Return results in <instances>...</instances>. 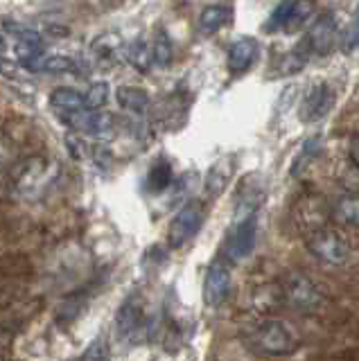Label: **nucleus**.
<instances>
[{"label":"nucleus","instance_id":"nucleus-1","mask_svg":"<svg viewBox=\"0 0 359 361\" xmlns=\"http://www.w3.org/2000/svg\"><path fill=\"white\" fill-rule=\"evenodd\" d=\"M298 334L280 319H264L255 323L249 334V345L260 355H289L298 348Z\"/></svg>","mask_w":359,"mask_h":361},{"label":"nucleus","instance_id":"nucleus-2","mask_svg":"<svg viewBox=\"0 0 359 361\" xmlns=\"http://www.w3.org/2000/svg\"><path fill=\"white\" fill-rule=\"evenodd\" d=\"M280 296H283V302L289 310L300 314L317 312L321 305L319 287L310 278L298 274V271H291V274L283 278V282H280Z\"/></svg>","mask_w":359,"mask_h":361},{"label":"nucleus","instance_id":"nucleus-3","mask_svg":"<svg viewBox=\"0 0 359 361\" xmlns=\"http://www.w3.org/2000/svg\"><path fill=\"white\" fill-rule=\"evenodd\" d=\"M305 246L319 262L330 264V267H341L351 259V246H348L343 237L339 233H334L332 228H317L308 233Z\"/></svg>","mask_w":359,"mask_h":361},{"label":"nucleus","instance_id":"nucleus-4","mask_svg":"<svg viewBox=\"0 0 359 361\" xmlns=\"http://www.w3.org/2000/svg\"><path fill=\"white\" fill-rule=\"evenodd\" d=\"M334 41H336V18L332 11H328V14H321L308 27L305 39L298 43L296 52L308 61L310 54H319V56L328 54L332 50Z\"/></svg>","mask_w":359,"mask_h":361},{"label":"nucleus","instance_id":"nucleus-5","mask_svg":"<svg viewBox=\"0 0 359 361\" xmlns=\"http://www.w3.org/2000/svg\"><path fill=\"white\" fill-rule=\"evenodd\" d=\"M255 235H257V217L233 221V228L229 231L226 242L221 246V257L226 259L229 264L242 262V259H246L253 251Z\"/></svg>","mask_w":359,"mask_h":361},{"label":"nucleus","instance_id":"nucleus-6","mask_svg":"<svg viewBox=\"0 0 359 361\" xmlns=\"http://www.w3.org/2000/svg\"><path fill=\"white\" fill-rule=\"evenodd\" d=\"M201 224H204V210L197 203L183 206L174 214L170 228H167V244H170V248H183L188 242H193L201 228Z\"/></svg>","mask_w":359,"mask_h":361},{"label":"nucleus","instance_id":"nucleus-7","mask_svg":"<svg viewBox=\"0 0 359 361\" xmlns=\"http://www.w3.org/2000/svg\"><path fill=\"white\" fill-rule=\"evenodd\" d=\"M231 287H233V276H231V264L224 257L215 259L204 278V302L208 307H221L224 302L231 296Z\"/></svg>","mask_w":359,"mask_h":361},{"label":"nucleus","instance_id":"nucleus-8","mask_svg":"<svg viewBox=\"0 0 359 361\" xmlns=\"http://www.w3.org/2000/svg\"><path fill=\"white\" fill-rule=\"evenodd\" d=\"M334 88L325 82H317L308 88L305 97L300 102V120L305 124H317L328 118V113L334 106Z\"/></svg>","mask_w":359,"mask_h":361},{"label":"nucleus","instance_id":"nucleus-9","mask_svg":"<svg viewBox=\"0 0 359 361\" xmlns=\"http://www.w3.org/2000/svg\"><path fill=\"white\" fill-rule=\"evenodd\" d=\"M312 16H314L312 0H289V3H283L276 9V14H272V23L267 25V30L283 27L285 32H298L303 25H308Z\"/></svg>","mask_w":359,"mask_h":361},{"label":"nucleus","instance_id":"nucleus-10","mask_svg":"<svg viewBox=\"0 0 359 361\" xmlns=\"http://www.w3.org/2000/svg\"><path fill=\"white\" fill-rule=\"evenodd\" d=\"M264 199V190L262 183L257 180L255 174H249L242 178L240 190L235 192V217L233 221H244V219H251L257 217V208Z\"/></svg>","mask_w":359,"mask_h":361},{"label":"nucleus","instance_id":"nucleus-11","mask_svg":"<svg viewBox=\"0 0 359 361\" xmlns=\"http://www.w3.org/2000/svg\"><path fill=\"white\" fill-rule=\"evenodd\" d=\"M116 330L122 338H136L145 330L142 302L136 296H131L122 302V307L116 314Z\"/></svg>","mask_w":359,"mask_h":361},{"label":"nucleus","instance_id":"nucleus-12","mask_svg":"<svg viewBox=\"0 0 359 361\" xmlns=\"http://www.w3.org/2000/svg\"><path fill=\"white\" fill-rule=\"evenodd\" d=\"M257 41L255 39H238L235 41L229 52H226V68L233 77H240L246 71H251V66L257 59Z\"/></svg>","mask_w":359,"mask_h":361},{"label":"nucleus","instance_id":"nucleus-13","mask_svg":"<svg viewBox=\"0 0 359 361\" xmlns=\"http://www.w3.org/2000/svg\"><path fill=\"white\" fill-rule=\"evenodd\" d=\"M330 217L334 224L346 226V228H359V195L346 192V195L334 197L330 203Z\"/></svg>","mask_w":359,"mask_h":361},{"label":"nucleus","instance_id":"nucleus-14","mask_svg":"<svg viewBox=\"0 0 359 361\" xmlns=\"http://www.w3.org/2000/svg\"><path fill=\"white\" fill-rule=\"evenodd\" d=\"M231 20H233V9L229 5H210L199 14L197 30L204 37H212V34H217L219 30L231 25Z\"/></svg>","mask_w":359,"mask_h":361},{"label":"nucleus","instance_id":"nucleus-15","mask_svg":"<svg viewBox=\"0 0 359 361\" xmlns=\"http://www.w3.org/2000/svg\"><path fill=\"white\" fill-rule=\"evenodd\" d=\"M20 66L28 73H71L75 71V61L66 54H48L43 52L39 56H32L28 61H20Z\"/></svg>","mask_w":359,"mask_h":361},{"label":"nucleus","instance_id":"nucleus-16","mask_svg":"<svg viewBox=\"0 0 359 361\" xmlns=\"http://www.w3.org/2000/svg\"><path fill=\"white\" fill-rule=\"evenodd\" d=\"M231 176H233V156H226V158H221V161H217L208 169V176H206L208 197L221 195L224 188H226V183L231 180Z\"/></svg>","mask_w":359,"mask_h":361},{"label":"nucleus","instance_id":"nucleus-17","mask_svg":"<svg viewBox=\"0 0 359 361\" xmlns=\"http://www.w3.org/2000/svg\"><path fill=\"white\" fill-rule=\"evenodd\" d=\"M118 104L131 113H145L150 109V93L140 86H120L116 90Z\"/></svg>","mask_w":359,"mask_h":361},{"label":"nucleus","instance_id":"nucleus-18","mask_svg":"<svg viewBox=\"0 0 359 361\" xmlns=\"http://www.w3.org/2000/svg\"><path fill=\"white\" fill-rule=\"evenodd\" d=\"M50 104L57 113H71V111H80L86 109V102L84 95L80 90L68 88V86H61V88H54L52 95H50Z\"/></svg>","mask_w":359,"mask_h":361},{"label":"nucleus","instance_id":"nucleus-19","mask_svg":"<svg viewBox=\"0 0 359 361\" xmlns=\"http://www.w3.org/2000/svg\"><path fill=\"white\" fill-rule=\"evenodd\" d=\"M172 183V165L165 161V158H159L147 174V190L150 192H163L167 185Z\"/></svg>","mask_w":359,"mask_h":361},{"label":"nucleus","instance_id":"nucleus-20","mask_svg":"<svg viewBox=\"0 0 359 361\" xmlns=\"http://www.w3.org/2000/svg\"><path fill=\"white\" fill-rule=\"evenodd\" d=\"M93 52L99 61L104 63H116V56L120 54V41L116 34H107V37H99L95 43H93Z\"/></svg>","mask_w":359,"mask_h":361},{"label":"nucleus","instance_id":"nucleus-21","mask_svg":"<svg viewBox=\"0 0 359 361\" xmlns=\"http://www.w3.org/2000/svg\"><path fill=\"white\" fill-rule=\"evenodd\" d=\"M127 59H129V63H131L133 68H136V71L147 73V71H150V66H152V61H154V52L147 48V43H145V41H136V43H131V45H129Z\"/></svg>","mask_w":359,"mask_h":361},{"label":"nucleus","instance_id":"nucleus-22","mask_svg":"<svg viewBox=\"0 0 359 361\" xmlns=\"http://www.w3.org/2000/svg\"><path fill=\"white\" fill-rule=\"evenodd\" d=\"M152 52H154V63H159L161 68H165V66H170V63H172L174 50H172V41H170V37H167L165 32H161L159 37H156Z\"/></svg>","mask_w":359,"mask_h":361},{"label":"nucleus","instance_id":"nucleus-23","mask_svg":"<svg viewBox=\"0 0 359 361\" xmlns=\"http://www.w3.org/2000/svg\"><path fill=\"white\" fill-rule=\"evenodd\" d=\"M84 102H86V109H102L107 102H109V84L107 82H95L88 86L86 95H84Z\"/></svg>","mask_w":359,"mask_h":361},{"label":"nucleus","instance_id":"nucleus-24","mask_svg":"<svg viewBox=\"0 0 359 361\" xmlns=\"http://www.w3.org/2000/svg\"><path fill=\"white\" fill-rule=\"evenodd\" d=\"M66 145H68V152H71V156L75 158V161H84V158H88V154H91V152H88L86 142L75 133L66 135Z\"/></svg>","mask_w":359,"mask_h":361},{"label":"nucleus","instance_id":"nucleus-25","mask_svg":"<svg viewBox=\"0 0 359 361\" xmlns=\"http://www.w3.org/2000/svg\"><path fill=\"white\" fill-rule=\"evenodd\" d=\"M109 357V348L107 343L102 341V338H97V341H93L91 345H88V350L82 355V359H107Z\"/></svg>","mask_w":359,"mask_h":361},{"label":"nucleus","instance_id":"nucleus-26","mask_svg":"<svg viewBox=\"0 0 359 361\" xmlns=\"http://www.w3.org/2000/svg\"><path fill=\"white\" fill-rule=\"evenodd\" d=\"M0 75L7 77V79H18L20 77V68L16 66V61L0 56Z\"/></svg>","mask_w":359,"mask_h":361},{"label":"nucleus","instance_id":"nucleus-27","mask_svg":"<svg viewBox=\"0 0 359 361\" xmlns=\"http://www.w3.org/2000/svg\"><path fill=\"white\" fill-rule=\"evenodd\" d=\"M348 156H351V163L357 167L359 172V135H353L351 145H348Z\"/></svg>","mask_w":359,"mask_h":361},{"label":"nucleus","instance_id":"nucleus-28","mask_svg":"<svg viewBox=\"0 0 359 361\" xmlns=\"http://www.w3.org/2000/svg\"><path fill=\"white\" fill-rule=\"evenodd\" d=\"M9 341H12V332H5L3 327H0V348H5Z\"/></svg>","mask_w":359,"mask_h":361},{"label":"nucleus","instance_id":"nucleus-29","mask_svg":"<svg viewBox=\"0 0 359 361\" xmlns=\"http://www.w3.org/2000/svg\"><path fill=\"white\" fill-rule=\"evenodd\" d=\"M353 43L359 45V20H357V25H355V30H353Z\"/></svg>","mask_w":359,"mask_h":361},{"label":"nucleus","instance_id":"nucleus-30","mask_svg":"<svg viewBox=\"0 0 359 361\" xmlns=\"http://www.w3.org/2000/svg\"><path fill=\"white\" fill-rule=\"evenodd\" d=\"M3 50H5V39L0 37V52H3Z\"/></svg>","mask_w":359,"mask_h":361}]
</instances>
